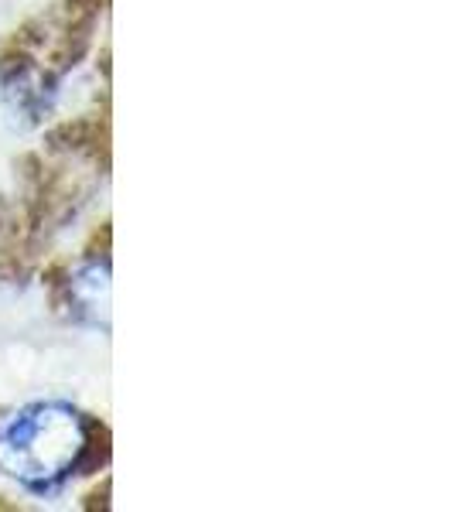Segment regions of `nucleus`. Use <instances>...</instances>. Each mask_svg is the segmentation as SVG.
Here are the masks:
<instances>
[{"mask_svg": "<svg viewBox=\"0 0 454 512\" xmlns=\"http://www.w3.org/2000/svg\"><path fill=\"white\" fill-rule=\"evenodd\" d=\"M103 0H62L28 21L0 52V82L21 106H38L89 48Z\"/></svg>", "mask_w": 454, "mask_h": 512, "instance_id": "1", "label": "nucleus"}, {"mask_svg": "<svg viewBox=\"0 0 454 512\" xmlns=\"http://www.w3.org/2000/svg\"><path fill=\"white\" fill-rule=\"evenodd\" d=\"M93 420L65 403H35L0 427V468L28 489L52 492L62 478L89 468Z\"/></svg>", "mask_w": 454, "mask_h": 512, "instance_id": "2", "label": "nucleus"}]
</instances>
